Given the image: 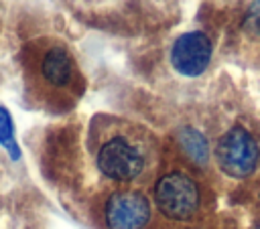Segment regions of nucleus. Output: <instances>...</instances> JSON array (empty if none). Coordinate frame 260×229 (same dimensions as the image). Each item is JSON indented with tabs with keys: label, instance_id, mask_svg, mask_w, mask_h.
I'll return each instance as SVG.
<instances>
[{
	"label": "nucleus",
	"instance_id": "nucleus-1",
	"mask_svg": "<svg viewBox=\"0 0 260 229\" xmlns=\"http://www.w3.org/2000/svg\"><path fill=\"white\" fill-rule=\"evenodd\" d=\"M85 148L108 186L146 188L162 160V144L150 128L112 113H95L89 120Z\"/></svg>",
	"mask_w": 260,
	"mask_h": 229
},
{
	"label": "nucleus",
	"instance_id": "nucleus-2",
	"mask_svg": "<svg viewBox=\"0 0 260 229\" xmlns=\"http://www.w3.org/2000/svg\"><path fill=\"white\" fill-rule=\"evenodd\" d=\"M28 103L47 113H69L85 93V75L73 49L59 36H32L18 51Z\"/></svg>",
	"mask_w": 260,
	"mask_h": 229
},
{
	"label": "nucleus",
	"instance_id": "nucleus-3",
	"mask_svg": "<svg viewBox=\"0 0 260 229\" xmlns=\"http://www.w3.org/2000/svg\"><path fill=\"white\" fill-rule=\"evenodd\" d=\"M148 195L158 223L169 229L199 227L213 207L211 190L205 180H201V174L175 154L167 158L165 150Z\"/></svg>",
	"mask_w": 260,
	"mask_h": 229
},
{
	"label": "nucleus",
	"instance_id": "nucleus-4",
	"mask_svg": "<svg viewBox=\"0 0 260 229\" xmlns=\"http://www.w3.org/2000/svg\"><path fill=\"white\" fill-rule=\"evenodd\" d=\"M98 229H156L158 219L150 195L140 186H108L91 201Z\"/></svg>",
	"mask_w": 260,
	"mask_h": 229
},
{
	"label": "nucleus",
	"instance_id": "nucleus-5",
	"mask_svg": "<svg viewBox=\"0 0 260 229\" xmlns=\"http://www.w3.org/2000/svg\"><path fill=\"white\" fill-rule=\"evenodd\" d=\"M213 168L230 180H248L260 170V138L246 124H232L211 146Z\"/></svg>",
	"mask_w": 260,
	"mask_h": 229
},
{
	"label": "nucleus",
	"instance_id": "nucleus-6",
	"mask_svg": "<svg viewBox=\"0 0 260 229\" xmlns=\"http://www.w3.org/2000/svg\"><path fill=\"white\" fill-rule=\"evenodd\" d=\"M213 59L211 39L203 30H189L179 34L169 49L171 67L183 77L203 75Z\"/></svg>",
	"mask_w": 260,
	"mask_h": 229
},
{
	"label": "nucleus",
	"instance_id": "nucleus-7",
	"mask_svg": "<svg viewBox=\"0 0 260 229\" xmlns=\"http://www.w3.org/2000/svg\"><path fill=\"white\" fill-rule=\"evenodd\" d=\"M175 156L199 174L209 172L211 164V144L207 136L195 126H181L175 132Z\"/></svg>",
	"mask_w": 260,
	"mask_h": 229
},
{
	"label": "nucleus",
	"instance_id": "nucleus-8",
	"mask_svg": "<svg viewBox=\"0 0 260 229\" xmlns=\"http://www.w3.org/2000/svg\"><path fill=\"white\" fill-rule=\"evenodd\" d=\"M0 146L16 160L20 156V148L16 144V138H14V124H12V116L10 111L0 105Z\"/></svg>",
	"mask_w": 260,
	"mask_h": 229
},
{
	"label": "nucleus",
	"instance_id": "nucleus-9",
	"mask_svg": "<svg viewBox=\"0 0 260 229\" xmlns=\"http://www.w3.org/2000/svg\"><path fill=\"white\" fill-rule=\"evenodd\" d=\"M244 30L252 39H260V0H254L248 6V12L244 16Z\"/></svg>",
	"mask_w": 260,
	"mask_h": 229
},
{
	"label": "nucleus",
	"instance_id": "nucleus-10",
	"mask_svg": "<svg viewBox=\"0 0 260 229\" xmlns=\"http://www.w3.org/2000/svg\"><path fill=\"white\" fill-rule=\"evenodd\" d=\"M256 207H258V213H260V188H258V195H256ZM260 219V217H258Z\"/></svg>",
	"mask_w": 260,
	"mask_h": 229
},
{
	"label": "nucleus",
	"instance_id": "nucleus-11",
	"mask_svg": "<svg viewBox=\"0 0 260 229\" xmlns=\"http://www.w3.org/2000/svg\"><path fill=\"white\" fill-rule=\"evenodd\" d=\"M254 229H260V219L256 221V225H254Z\"/></svg>",
	"mask_w": 260,
	"mask_h": 229
}]
</instances>
